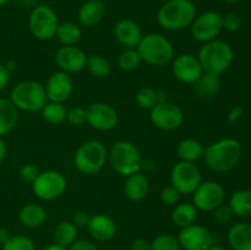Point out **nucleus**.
<instances>
[{"mask_svg":"<svg viewBox=\"0 0 251 250\" xmlns=\"http://www.w3.org/2000/svg\"><path fill=\"white\" fill-rule=\"evenodd\" d=\"M243 154L242 144L233 137H225L208 145L203 152L205 163L216 173H226L239 163Z\"/></svg>","mask_w":251,"mask_h":250,"instance_id":"1","label":"nucleus"},{"mask_svg":"<svg viewBox=\"0 0 251 250\" xmlns=\"http://www.w3.org/2000/svg\"><path fill=\"white\" fill-rule=\"evenodd\" d=\"M196 17V7L189 0H168L157 12V22L166 31L178 32L189 28Z\"/></svg>","mask_w":251,"mask_h":250,"instance_id":"2","label":"nucleus"},{"mask_svg":"<svg viewBox=\"0 0 251 250\" xmlns=\"http://www.w3.org/2000/svg\"><path fill=\"white\" fill-rule=\"evenodd\" d=\"M198 58L203 73L220 76L232 65L234 60V50L228 42L217 38L203 43L199 50Z\"/></svg>","mask_w":251,"mask_h":250,"instance_id":"3","label":"nucleus"},{"mask_svg":"<svg viewBox=\"0 0 251 250\" xmlns=\"http://www.w3.org/2000/svg\"><path fill=\"white\" fill-rule=\"evenodd\" d=\"M108 162L115 173L129 176L141 171L142 154L134 142L120 140L108 151Z\"/></svg>","mask_w":251,"mask_h":250,"instance_id":"4","label":"nucleus"},{"mask_svg":"<svg viewBox=\"0 0 251 250\" xmlns=\"http://www.w3.org/2000/svg\"><path fill=\"white\" fill-rule=\"evenodd\" d=\"M10 100L22 112H41L48 102L44 85L34 80H25L12 87L10 92Z\"/></svg>","mask_w":251,"mask_h":250,"instance_id":"5","label":"nucleus"},{"mask_svg":"<svg viewBox=\"0 0 251 250\" xmlns=\"http://www.w3.org/2000/svg\"><path fill=\"white\" fill-rule=\"evenodd\" d=\"M136 49L142 61L152 66H164L174 59L173 44L161 33L145 34Z\"/></svg>","mask_w":251,"mask_h":250,"instance_id":"6","label":"nucleus"},{"mask_svg":"<svg viewBox=\"0 0 251 250\" xmlns=\"http://www.w3.org/2000/svg\"><path fill=\"white\" fill-rule=\"evenodd\" d=\"M107 161V147L98 140H88L83 142L74 154V166L80 173L86 175L98 173Z\"/></svg>","mask_w":251,"mask_h":250,"instance_id":"7","label":"nucleus"},{"mask_svg":"<svg viewBox=\"0 0 251 250\" xmlns=\"http://www.w3.org/2000/svg\"><path fill=\"white\" fill-rule=\"evenodd\" d=\"M59 19L55 10L49 5H37L28 17L29 32L39 41H49L55 37Z\"/></svg>","mask_w":251,"mask_h":250,"instance_id":"8","label":"nucleus"},{"mask_svg":"<svg viewBox=\"0 0 251 250\" xmlns=\"http://www.w3.org/2000/svg\"><path fill=\"white\" fill-rule=\"evenodd\" d=\"M66 190V179L63 173L54 169L39 172L32 183V191L43 201H53L60 198Z\"/></svg>","mask_w":251,"mask_h":250,"instance_id":"9","label":"nucleus"},{"mask_svg":"<svg viewBox=\"0 0 251 250\" xmlns=\"http://www.w3.org/2000/svg\"><path fill=\"white\" fill-rule=\"evenodd\" d=\"M189 28L194 39L201 43H207L213 39H217L221 32L223 31L222 15L213 10L196 15Z\"/></svg>","mask_w":251,"mask_h":250,"instance_id":"10","label":"nucleus"},{"mask_svg":"<svg viewBox=\"0 0 251 250\" xmlns=\"http://www.w3.org/2000/svg\"><path fill=\"white\" fill-rule=\"evenodd\" d=\"M201 181V171L195 163L179 161L172 168L171 185H173L180 194H193Z\"/></svg>","mask_w":251,"mask_h":250,"instance_id":"11","label":"nucleus"},{"mask_svg":"<svg viewBox=\"0 0 251 250\" xmlns=\"http://www.w3.org/2000/svg\"><path fill=\"white\" fill-rule=\"evenodd\" d=\"M150 120L157 129L173 131L183 124L184 113L180 107L168 100H164V102H158L150 110Z\"/></svg>","mask_w":251,"mask_h":250,"instance_id":"12","label":"nucleus"},{"mask_svg":"<svg viewBox=\"0 0 251 250\" xmlns=\"http://www.w3.org/2000/svg\"><path fill=\"white\" fill-rule=\"evenodd\" d=\"M225 200V189L220 183L213 180L201 181L193 193V203L198 210L212 212L222 205Z\"/></svg>","mask_w":251,"mask_h":250,"instance_id":"13","label":"nucleus"},{"mask_svg":"<svg viewBox=\"0 0 251 250\" xmlns=\"http://www.w3.org/2000/svg\"><path fill=\"white\" fill-rule=\"evenodd\" d=\"M118 120V112L108 103L96 102L86 108V123L98 131H109L114 129Z\"/></svg>","mask_w":251,"mask_h":250,"instance_id":"14","label":"nucleus"},{"mask_svg":"<svg viewBox=\"0 0 251 250\" xmlns=\"http://www.w3.org/2000/svg\"><path fill=\"white\" fill-rule=\"evenodd\" d=\"M178 240L184 250H207L215 244L211 230L205 225L196 223L180 228Z\"/></svg>","mask_w":251,"mask_h":250,"instance_id":"15","label":"nucleus"},{"mask_svg":"<svg viewBox=\"0 0 251 250\" xmlns=\"http://www.w3.org/2000/svg\"><path fill=\"white\" fill-rule=\"evenodd\" d=\"M172 71L176 80L186 85H193L203 74L198 55L190 53H184L176 56L172 60Z\"/></svg>","mask_w":251,"mask_h":250,"instance_id":"16","label":"nucleus"},{"mask_svg":"<svg viewBox=\"0 0 251 250\" xmlns=\"http://www.w3.org/2000/svg\"><path fill=\"white\" fill-rule=\"evenodd\" d=\"M54 60L59 70L70 75L86 69L87 54L76 46H63L56 50Z\"/></svg>","mask_w":251,"mask_h":250,"instance_id":"17","label":"nucleus"},{"mask_svg":"<svg viewBox=\"0 0 251 250\" xmlns=\"http://www.w3.org/2000/svg\"><path fill=\"white\" fill-rule=\"evenodd\" d=\"M48 100L65 103L70 98L74 91L73 78L64 71H55L51 74L44 85Z\"/></svg>","mask_w":251,"mask_h":250,"instance_id":"18","label":"nucleus"},{"mask_svg":"<svg viewBox=\"0 0 251 250\" xmlns=\"http://www.w3.org/2000/svg\"><path fill=\"white\" fill-rule=\"evenodd\" d=\"M113 33H114L115 39L123 47H125V49L137 48L139 43L141 42L142 37H144V33H142V29L140 27V25L135 20L131 19L119 20L115 24Z\"/></svg>","mask_w":251,"mask_h":250,"instance_id":"19","label":"nucleus"},{"mask_svg":"<svg viewBox=\"0 0 251 250\" xmlns=\"http://www.w3.org/2000/svg\"><path fill=\"white\" fill-rule=\"evenodd\" d=\"M86 228L91 237L97 242H109L117 233V225L114 220L104 213H96L91 216L90 222Z\"/></svg>","mask_w":251,"mask_h":250,"instance_id":"20","label":"nucleus"},{"mask_svg":"<svg viewBox=\"0 0 251 250\" xmlns=\"http://www.w3.org/2000/svg\"><path fill=\"white\" fill-rule=\"evenodd\" d=\"M105 12V4L102 0H86L78 9V24L86 28H92L102 22Z\"/></svg>","mask_w":251,"mask_h":250,"instance_id":"21","label":"nucleus"},{"mask_svg":"<svg viewBox=\"0 0 251 250\" xmlns=\"http://www.w3.org/2000/svg\"><path fill=\"white\" fill-rule=\"evenodd\" d=\"M150 190V181L146 174L137 172L126 176L124 184V194L130 201L139 202L147 196Z\"/></svg>","mask_w":251,"mask_h":250,"instance_id":"22","label":"nucleus"},{"mask_svg":"<svg viewBox=\"0 0 251 250\" xmlns=\"http://www.w3.org/2000/svg\"><path fill=\"white\" fill-rule=\"evenodd\" d=\"M17 218L25 227L38 228L46 223L48 213H47L46 208L39 203H27L20 208Z\"/></svg>","mask_w":251,"mask_h":250,"instance_id":"23","label":"nucleus"},{"mask_svg":"<svg viewBox=\"0 0 251 250\" xmlns=\"http://www.w3.org/2000/svg\"><path fill=\"white\" fill-rule=\"evenodd\" d=\"M227 239L233 250H251V223L233 225L228 230Z\"/></svg>","mask_w":251,"mask_h":250,"instance_id":"24","label":"nucleus"},{"mask_svg":"<svg viewBox=\"0 0 251 250\" xmlns=\"http://www.w3.org/2000/svg\"><path fill=\"white\" fill-rule=\"evenodd\" d=\"M221 88V78L220 76L212 75V74L203 73L195 82L193 83L194 93L199 98L208 100V98L215 97Z\"/></svg>","mask_w":251,"mask_h":250,"instance_id":"25","label":"nucleus"},{"mask_svg":"<svg viewBox=\"0 0 251 250\" xmlns=\"http://www.w3.org/2000/svg\"><path fill=\"white\" fill-rule=\"evenodd\" d=\"M19 120V110L9 98L0 97V137L9 134Z\"/></svg>","mask_w":251,"mask_h":250,"instance_id":"26","label":"nucleus"},{"mask_svg":"<svg viewBox=\"0 0 251 250\" xmlns=\"http://www.w3.org/2000/svg\"><path fill=\"white\" fill-rule=\"evenodd\" d=\"M205 147L200 141L194 139H184L176 146V153L180 161L196 163L203 157Z\"/></svg>","mask_w":251,"mask_h":250,"instance_id":"27","label":"nucleus"},{"mask_svg":"<svg viewBox=\"0 0 251 250\" xmlns=\"http://www.w3.org/2000/svg\"><path fill=\"white\" fill-rule=\"evenodd\" d=\"M198 211L199 210L194 206V203H176L171 213L172 222L179 228L188 227V225L195 223L196 217H198Z\"/></svg>","mask_w":251,"mask_h":250,"instance_id":"28","label":"nucleus"},{"mask_svg":"<svg viewBox=\"0 0 251 250\" xmlns=\"http://www.w3.org/2000/svg\"><path fill=\"white\" fill-rule=\"evenodd\" d=\"M55 37L63 46H76L82 37V31H81L80 25L76 22H59Z\"/></svg>","mask_w":251,"mask_h":250,"instance_id":"29","label":"nucleus"},{"mask_svg":"<svg viewBox=\"0 0 251 250\" xmlns=\"http://www.w3.org/2000/svg\"><path fill=\"white\" fill-rule=\"evenodd\" d=\"M229 207L238 217H250L251 216V190L240 189L232 194L229 199Z\"/></svg>","mask_w":251,"mask_h":250,"instance_id":"30","label":"nucleus"},{"mask_svg":"<svg viewBox=\"0 0 251 250\" xmlns=\"http://www.w3.org/2000/svg\"><path fill=\"white\" fill-rule=\"evenodd\" d=\"M78 228L69 221H63L55 227L53 233L54 243L60 247L69 248L76 239H77Z\"/></svg>","mask_w":251,"mask_h":250,"instance_id":"31","label":"nucleus"},{"mask_svg":"<svg viewBox=\"0 0 251 250\" xmlns=\"http://www.w3.org/2000/svg\"><path fill=\"white\" fill-rule=\"evenodd\" d=\"M86 68L90 71L91 75L97 78H104L112 73V64L105 56L100 54H91L87 55Z\"/></svg>","mask_w":251,"mask_h":250,"instance_id":"32","label":"nucleus"},{"mask_svg":"<svg viewBox=\"0 0 251 250\" xmlns=\"http://www.w3.org/2000/svg\"><path fill=\"white\" fill-rule=\"evenodd\" d=\"M42 118L44 122L49 123L51 125H59L66 120V113L68 109L64 105V103L59 102H51L48 100L41 110Z\"/></svg>","mask_w":251,"mask_h":250,"instance_id":"33","label":"nucleus"},{"mask_svg":"<svg viewBox=\"0 0 251 250\" xmlns=\"http://www.w3.org/2000/svg\"><path fill=\"white\" fill-rule=\"evenodd\" d=\"M141 63L142 59L136 48L125 49L118 58V66H119L120 70L125 71V73L135 71L136 69H139Z\"/></svg>","mask_w":251,"mask_h":250,"instance_id":"34","label":"nucleus"},{"mask_svg":"<svg viewBox=\"0 0 251 250\" xmlns=\"http://www.w3.org/2000/svg\"><path fill=\"white\" fill-rule=\"evenodd\" d=\"M135 100H136L137 105L142 109L151 110L158 100V92L156 88L151 87V86H144L137 91L136 96H135Z\"/></svg>","mask_w":251,"mask_h":250,"instance_id":"35","label":"nucleus"},{"mask_svg":"<svg viewBox=\"0 0 251 250\" xmlns=\"http://www.w3.org/2000/svg\"><path fill=\"white\" fill-rule=\"evenodd\" d=\"M152 250H180L178 237L168 233H163L151 242Z\"/></svg>","mask_w":251,"mask_h":250,"instance_id":"36","label":"nucleus"},{"mask_svg":"<svg viewBox=\"0 0 251 250\" xmlns=\"http://www.w3.org/2000/svg\"><path fill=\"white\" fill-rule=\"evenodd\" d=\"M2 250H36L34 242L27 235H12L4 245Z\"/></svg>","mask_w":251,"mask_h":250,"instance_id":"37","label":"nucleus"},{"mask_svg":"<svg viewBox=\"0 0 251 250\" xmlns=\"http://www.w3.org/2000/svg\"><path fill=\"white\" fill-rule=\"evenodd\" d=\"M66 122L74 126H81L86 123V109L82 107H73L68 109Z\"/></svg>","mask_w":251,"mask_h":250,"instance_id":"38","label":"nucleus"},{"mask_svg":"<svg viewBox=\"0 0 251 250\" xmlns=\"http://www.w3.org/2000/svg\"><path fill=\"white\" fill-rule=\"evenodd\" d=\"M213 220L218 223V225H226V223L230 222L234 216L232 208L229 207V205H220L217 208L212 211Z\"/></svg>","mask_w":251,"mask_h":250,"instance_id":"39","label":"nucleus"},{"mask_svg":"<svg viewBox=\"0 0 251 250\" xmlns=\"http://www.w3.org/2000/svg\"><path fill=\"white\" fill-rule=\"evenodd\" d=\"M242 17L234 12H229V14L222 16L223 29L228 32H237L242 27Z\"/></svg>","mask_w":251,"mask_h":250,"instance_id":"40","label":"nucleus"},{"mask_svg":"<svg viewBox=\"0 0 251 250\" xmlns=\"http://www.w3.org/2000/svg\"><path fill=\"white\" fill-rule=\"evenodd\" d=\"M181 194L173 185L166 186L161 191V201L167 206H176L180 200Z\"/></svg>","mask_w":251,"mask_h":250,"instance_id":"41","label":"nucleus"},{"mask_svg":"<svg viewBox=\"0 0 251 250\" xmlns=\"http://www.w3.org/2000/svg\"><path fill=\"white\" fill-rule=\"evenodd\" d=\"M20 178L22 179L24 181H26V183H33L34 179L37 178V175L39 174V169L37 168L34 164H25V166H22L21 168H20Z\"/></svg>","mask_w":251,"mask_h":250,"instance_id":"42","label":"nucleus"},{"mask_svg":"<svg viewBox=\"0 0 251 250\" xmlns=\"http://www.w3.org/2000/svg\"><path fill=\"white\" fill-rule=\"evenodd\" d=\"M90 218L91 216L88 215L86 211H77L76 213H74L73 221H71V222H73L77 228H83L87 227L88 222H90Z\"/></svg>","mask_w":251,"mask_h":250,"instance_id":"43","label":"nucleus"},{"mask_svg":"<svg viewBox=\"0 0 251 250\" xmlns=\"http://www.w3.org/2000/svg\"><path fill=\"white\" fill-rule=\"evenodd\" d=\"M69 250H98V248L96 247V244H93L92 242L86 239H76L70 247L68 248Z\"/></svg>","mask_w":251,"mask_h":250,"instance_id":"44","label":"nucleus"},{"mask_svg":"<svg viewBox=\"0 0 251 250\" xmlns=\"http://www.w3.org/2000/svg\"><path fill=\"white\" fill-rule=\"evenodd\" d=\"M10 71L7 70L4 64L0 63V92L7 87L10 82Z\"/></svg>","mask_w":251,"mask_h":250,"instance_id":"45","label":"nucleus"},{"mask_svg":"<svg viewBox=\"0 0 251 250\" xmlns=\"http://www.w3.org/2000/svg\"><path fill=\"white\" fill-rule=\"evenodd\" d=\"M243 113H244V110H243L242 105H234V107L230 108L229 112H228V114H227L228 122L229 123L238 122V120L242 118Z\"/></svg>","mask_w":251,"mask_h":250,"instance_id":"46","label":"nucleus"},{"mask_svg":"<svg viewBox=\"0 0 251 250\" xmlns=\"http://www.w3.org/2000/svg\"><path fill=\"white\" fill-rule=\"evenodd\" d=\"M130 250H152L151 242H149L145 238H137L131 243Z\"/></svg>","mask_w":251,"mask_h":250,"instance_id":"47","label":"nucleus"},{"mask_svg":"<svg viewBox=\"0 0 251 250\" xmlns=\"http://www.w3.org/2000/svg\"><path fill=\"white\" fill-rule=\"evenodd\" d=\"M12 237V234H11V232H10L9 229H7V228H5V227H0V245H4L5 243L7 242V240L10 239V238Z\"/></svg>","mask_w":251,"mask_h":250,"instance_id":"48","label":"nucleus"},{"mask_svg":"<svg viewBox=\"0 0 251 250\" xmlns=\"http://www.w3.org/2000/svg\"><path fill=\"white\" fill-rule=\"evenodd\" d=\"M141 169L142 171H145V173H147V172H152L154 169V162L152 161L151 158H142Z\"/></svg>","mask_w":251,"mask_h":250,"instance_id":"49","label":"nucleus"},{"mask_svg":"<svg viewBox=\"0 0 251 250\" xmlns=\"http://www.w3.org/2000/svg\"><path fill=\"white\" fill-rule=\"evenodd\" d=\"M6 153H7L6 144H5L2 137H0V164H1L2 162L5 161V158H6Z\"/></svg>","mask_w":251,"mask_h":250,"instance_id":"50","label":"nucleus"},{"mask_svg":"<svg viewBox=\"0 0 251 250\" xmlns=\"http://www.w3.org/2000/svg\"><path fill=\"white\" fill-rule=\"evenodd\" d=\"M41 250H69V249H68V248L60 247V245L53 243V244H49V245H47V247L42 248Z\"/></svg>","mask_w":251,"mask_h":250,"instance_id":"51","label":"nucleus"},{"mask_svg":"<svg viewBox=\"0 0 251 250\" xmlns=\"http://www.w3.org/2000/svg\"><path fill=\"white\" fill-rule=\"evenodd\" d=\"M4 65L6 66V69L10 71V73H11V71H14L15 69H16V64H15V61H7L6 64H4Z\"/></svg>","mask_w":251,"mask_h":250,"instance_id":"52","label":"nucleus"},{"mask_svg":"<svg viewBox=\"0 0 251 250\" xmlns=\"http://www.w3.org/2000/svg\"><path fill=\"white\" fill-rule=\"evenodd\" d=\"M207 250H227V249H226V248H223L222 245H216V244H213L212 247L208 248Z\"/></svg>","mask_w":251,"mask_h":250,"instance_id":"53","label":"nucleus"},{"mask_svg":"<svg viewBox=\"0 0 251 250\" xmlns=\"http://www.w3.org/2000/svg\"><path fill=\"white\" fill-rule=\"evenodd\" d=\"M9 1L10 0H0V7L4 6V5H6Z\"/></svg>","mask_w":251,"mask_h":250,"instance_id":"54","label":"nucleus"},{"mask_svg":"<svg viewBox=\"0 0 251 250\" xmlns=\"http://www.w3.org/2000/svg\"><path fill=\"white\" fill-rule=\"evenodd\" d=\"M226 2H228V4H235V2L240 1V0H225Z\"/></svg>","mask_w":251,"mask_h":250,"instance_id":"55","label":"nucleus"},{"mask_svg":"<svg viewBox=\"0 0 251 250\" xmlns=\"http://www.w3.org/2000/svg\"><path fill=\"white\" fill-rule=\"evenodd\" d=\"M158 1H161V2H166V1H168V0H158Z\"/></svg>","mask_w":251,"mask_h":250,"instance_id":"56","label":"nucleus"},{"mask_svg":"<svg viewBox=\"0 0 251 250\" xmlns=\"http://www.w3.org/2000/svg\"><path fill=\"white\" fill-rule=\"evenodd\" d=\"M189 1H193V0H189Z\"/></svg>","mask_w":251,"mask_h":250,"instance_id":"57","label":"nucleus"},{"mask_svg":"<svg viewBox=\"0 0 251 250\" xmlns=\"http://www.w3.org/2000/svg\"><path fill=\"white\" fill-rule=\"evenodd\" d=\"M85 1H86V0H85Z\"/></svg>","mask_w":251,"mask_h":250,"instance_id":"58","label":"nucleus"}]
</instances>
